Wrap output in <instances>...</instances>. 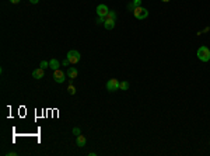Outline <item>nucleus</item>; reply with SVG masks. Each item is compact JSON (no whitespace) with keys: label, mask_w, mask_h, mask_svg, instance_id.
<instances>
[{"label":"nucleus","mask_w":210,"mask_h":156,"mask_svg":"<svg viewBox=\"0 0 210 156\" xmlns=\"http://www.w3.org/2000/svg\"><path fill=\"white\" fill-rule=\"evenodd\" d=\"M196 55H198L199 61H202V62H209L210 61V49L207 48V47H205V45L198 49Z\"/></svg>","instance_id":"nucleus-1"},{"label":"nucleus","mask_w":210,"mask_h":156,"mask_svg":"<svg viewBox=\"0 0 210 156\" xmlns=\"http://www.w3.org/2000/svg\"><path fill=\"white\" fill-rule=\"evenodd\" d=\"M66 58L70 61V63H71V65H76V63H79V62H80L81 55H80V52H79V51L71 49V51H69V52H67Z\"/></svg>","instance_id":"nucleus-2"},{"label":"nucleus","mask_w":210,"mask_h":156,"mask_svg":"<svg viewBox=\"0 0 210 156\" xmlns=\"http://www.w3.org/2000/svg\"><path fill=\"white\" fill-rule=\"evenodd\" d=\"M133 16L137 18V20H144V18H147V16H149V10L147 9H144V7H136L135 10H133Z\"/></svg>","instance_id":"nucleus-3"},{"label":"nucleus","mask_w":210,"mask_h":156,"mask_svg":"<svg viewBox=\"0 0 210 156\" xmlns=\"http://www.w3.org/2000/svg\"><path fill=\"white\" fill-rule=\"evenodd\" d=\"M107 90L108 92H116L119 90V80L118 79H109L107 82Z\"/></svg>","instance_id":"nucleus-4"},{"label":"nucleus","mask_w":210,"mask_h":156,"mask_svg":"<svg viewBox=\"0 0 210 156\" xmlns=\"http://www.w3.org/2000/svg\"><path fill=\"white\" fill-rule=\"evenodd\" d=\"M53 79L58 82V83H63V82L66 80L65 79V72H63V70H60V69L53 70Z\"/></svg>","instance_id":"nucleus-5"},{"label":"nucleus","mask_w":210,"mask_h":156,"mask_svg":"<svg viewBox=\"0 0 210 156\" xmlns=\"http://www.w3.org/2000/svg\"><path fill=\"white\" fill-rule=\"evenodd\" d=\"M108 11H109V9H108L107 4H98L97 6V14H98V17H105L108 14Z\"/></svg>","instance_id":"nucleus-6"},{"label":"nucleus","mask_w":210,"mask_h":156,"mask_svg":"<svg viewBox=\"0 0 210 156\" xmlns=\"http://www.w3.org/2000/svg\"><path fill=\"white\" fill-rule=\"evenodd\" d=\"M86 144H87V139H86V136L84 135H77L76 136V145L79 146V148H84L86 146Z\"/></svg>","instance_id":"nucleus-7"},{"label":"nucleus","mask_w":210,"mask_h":156,"mask_svg":"<svg viewBox=\"0 0 210 156\" xmlns=\"http://www.w3.org/2000/svg\"><path fill=\"white\" fill-rule=\"evenodd\" d=\"M43 76H45V72H43L42 68L32 70V77H34V79H42Z\"/></svg>","instance_id":"nucleus-8"},{"label":"nucleus","mask_w":210,"mask_h":156,"mask_svg":"<svg viewBox=\"0 0 210 156\" xmlns=\"http://www.w3.org/2000/svg\"><path fill=\"white\" fill-rule=\"evenodd\" d=\"M77 75H79V72H77L76 68H69V69H67V76H69V79H73V80H74L76 77H77Z\"/></svg>","instance_id":"nucleus-9"},{"label":"nucleus","mask_w":210,"mask_h":156,"mask_svg":"<svg viewBox=\"0 0 210 156\" xmlns=\"http://www.w3.org/2000/svg\"><path fill=\"white\" fill-rule=\"evenodd\" d=\"M140 6H141V0H133L132 3L128 4V9H129L130 11H133L136 7H140Z\"/></svg>","instance_id":"nucleus-10"},{"label":"nucleus","mask_w":210,"mask_h":156,"mask_svg":"<svg viewBox=\"0 0 210 156\" xmlns=\"http://www.w3.org/2000/svg\"><path fill=\"white\" fill-rule=\"evenodd\" d=\"M59 66H60V63H59V61L58 59H51L49 61V68H51L52 70L59 69Z\"/></svg>","instance_id":"nucleus-11"},{"label":"nucleus","mask_w":210,"mask_h":156,"mask_svg":"<svg viewBox=\"0 0 210 156\" xmlns=\"http://www.w3.org/2000/svg\"><path fill=\"white\" fill-rule=\"evenodd\" d=\"M105 20H113V21H116V13L113 10H109L108 14L105 16Z\"/></svg>","instance_id":"nucleus-12"},{"label":"nucleus","mask_w":210,"mask_h":156,"mask_svg":"<svg viewBox=\"0 0 210 156\" xmlns=\"http://www.w3.org/2000/svg\"><path fill=\"white\" fill-rule=\"evenodd\" d=\"M104 27L107 28V30H112V28L115 27V21H113V20H105Z\"/></svg>","instance_id":"nucleus-13"},{"label":"nucleus","mask_w":210,"mask_h":156,"mask_svg":"<svg viewBox=\"0 0 210 156\" xmlns=\"http://www.w3.org/2000/svg\"><path fill=\"white\" fill-rule=\"evenodd\" d=\"M119 89L121 90H128L129 89V82H119Z\"/></svg>","instance_id":"nucleus-14"},{"label":"nucleus","mask_w":210,"mask_h":156,"mask_svg":"<svg viewBox=\"0 0 210 156\" xmlns=\"http://www.w3.org/2000/svg\"><path fill=\"white\" fill-rule=\"evenodd\" d=\"M39 66H41L42 69H46V68H49V62H46V61H41Z\"/></svg>","instance_id":"nucleus-15"},{"label":"nucleus","mask_w":210,"mask_h":156,"mask_svg":"<svg viewBox=\"0 0 210 156\" xmlns=\"http://www.w3.org/2000/svg\"><path fill=\"white\" fill-rule=\"evenodd\" d=\"M67 90H69V93H70V94H76V87L73 86L71 83H70V86L67 87Z\"/></svg>","instance_id":"nucleus-16"},{"label":"nucleus","mask_w":210,"mask_h":156,"mask_svg":"<svg viewBox=\"0 0 210 156\" xmlns=\"http://www.w3.org/2000/svg\"><path fill=\"white\" fill-rule=\"evenodd\" d=\"M80 128H79V127H74V128H73V134L74 135H80Z\"/></svg>","instance_id":"nucleus-17"},{"label":"nucleus","mask_w":210,"mask_h":156,"mask_svg":"<svg viewBox=\"0 0 210 156\" xmlns=\"http://www.w3.org/2000/svg\"><path fill=\"white\" fill-rule=\"evenodd\" d=\"M100 23H105V17H98V18H97V24H100Z\"/></svg>","instance_id":"nucleus-18"},{"label":"nucleus","mask_w":210,"mask_h":156,"mask_svg":"<svg viewBox=\"0 0 210 156\" xmlns=\"http://www.w3.org/2000/svg\"><path fill=\"white\" fill-rule=\"evenodd\" d=\"M69 63H70V61L67 59V58H66V59H63V61H62V65H63V66H67V65H69Z\"/></svg>","instance_id":"nucleus-19"},{"label":"nucleus","mask_w":210,"mask_h":156,"mask_svg":"<svg viewBox=\"0 0 210 156\" xmlns=\"http://www.w3.org/2000/svg\"><path fill=\"white\" fill-rule=\"evenodd\" d=\"M10 1L13 3V4H18V3H20L21 0H10Z\"/></svg>","instance_id":"nucleus-20"},{"label":"nucleus","mask_w":210,"mask_h":156,"mask_svg":"<svg viewBox=\"0 0 210 156\" xmlns=\"http://www.w3.org/2000/svg\"><path fill=\"white\" fill-rule=\"evenodd\" d=\"M16 155H17L16 152H10V153H7V156H16Z\"/></svg>","instance_id":"nucleus-21"},{"label":"nucleus","mask_w":210,"mask_h":156,"mask_svg":"<svg viewBox=\"0 0 210 156\" xmlns=\"http://www.w3.org/2000/svg\"><path fill=\"white\" fill-rule=\"evenodd\" d=\"M39 0H30V3H32V4H37Z\"/></svg>","instance_id":"nucleus-22"},{"label":"nucleus","mask_w":210,"mask_h":156,"mask_svg":"<svg viewBox=\"0 0 210 156\" xmlns=\"http://www.w3.org/2000/svg\"><path fill=\"white\" fill-rule=\"evenodd\" d=\"M161 1H164V3H168V1H170V0H161Z\"/></svg>","instance_id":"nucleus-23"}]
</instances>
